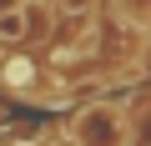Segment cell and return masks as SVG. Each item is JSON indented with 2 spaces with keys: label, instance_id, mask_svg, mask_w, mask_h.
Returning <instances> with one entry per match:
<instances>
[{
  "label": "cell",
  "instance_id": "obj_1",
  "mask_svg": "<svg viewBox=\"0 0 151 146\" xmlns=\"http://www.w3.org/2000/svg\"><path fill=\"white\" fill-rule=\"evenodd\" d=\"M65 136H70V146H126V141H131L126 116H121V106H111V101L76 111Z\"/></svg>",
  "mask_w": 151,
  "mask_h": 146
},
{
  "label": "cell",
  "instance_id": "obj_2",
  "mask_svg": "<svg viewBox=\"0 0 151 146\" xmlns=\"http://www.w3.org/2000/svg\"><path fill=\"white\" fill-rule=\"evenodd\" d=\"M45 25H50V10L40 0H15V5H5L0 10V50H15V45L35 40Z\"/></svg>",
  "mask_w": 151,
  "mask_h": 146
},
{
  "label": "cell",
  "instance_id": "obj_3",
  "mask_svg": "<svg viewBox=\"0 0 151 146\" xmlns=\"http://www.w3.org/2000/svg\"><path fill=\"white\" fill-rule=\"evenodd\" d=\"M116 15L131 25H151V0H116Z\"/></svg>",
  "mask_w": 151,
  "mask_h": 146
},
{
  "label": "cell",
  "instance_id": "obj_4",
  "mask_svg": "<svg viewBox=\"0 0 151 146\" xmlns=\"http://www.w3.org/2000/svg\"><path fill=\"white\" fill-rule=\"evenodd\" d=\"M5 5H15V0H0V10H5Z\"/></svg>",
  "mask_w": 151,
  "mask_h": 146
}]
</instances>
